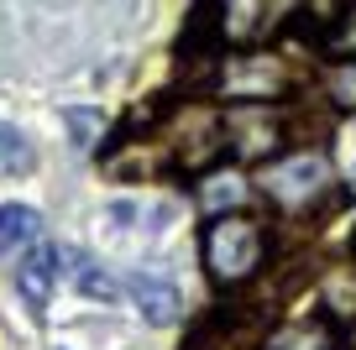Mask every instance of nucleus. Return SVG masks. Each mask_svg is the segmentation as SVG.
<instances>
[{"label":"nucleus","mask_w":356,"mask_h":350,"mask_svg":"<svg viewBox=\"0 0 356 350\" xmlns=\"http://www.w3.org/2000/svg\"><path fill=\"white\" fill-rule=\"evenodd\" d=\"M262 350H330V335H325V324H289L278 329L273 340H262Z\"/></svg>","instance_id":"nucleus-6"},{"label":"nucleus","mask_w":356,"mask_h":350,"mask_svg":"<svg viewBox=\"0 0 356 350\" xmlns=\"http://www.w3.org/2000/svg\"><path fill=\"white\" fill-rule=\"evenodd\" d=\"M325 183V162L320 157H293V162H278V167H267L262 188L278 204H309V194H320Z\"/></svg>","instance_id":"nucleus-2"},{"label":"nucleus","mask_w":356,"mask_h":350,"mask_svg":"<svg viewBox=\"0 0 356 350\" xmlns=\"http://www.w3.org/2000/svg\"><path fill=\"white\" fill-rule=\"evenodd\" d=\"M111 219H121V225H126V219H136V204H111Z\"/></svg>","instance_id":"nucleus-9"},{"label":"nucleus","mask_w":356,"mask_h":350,"mask_svg":"<svg viewBox=\"0 0 356 350\" xmlns=\"http://www.w3.org/2000/svg\"><path fill=\"white\" fill-rule=\"evenodd\" d=\"M79 293H84V298H100V303H115V298H121V288H115L105 272L84 267V272H79Z\"/></svg>","instance_id":"nucleus-8"},{"label":"nucleus","mask_w":356,"mask_h":350,"mask_svg":"<svg viewBox=\"0 0 356 350\" xmlns=\"http://www.w3.org/2000/svg\"><path fill=\"white\" fill-rule=\"evenodd\" d=\"M53 283H58V251H53L47 241L26 246V251L16 256V293L32 303V314H42V308H47Z\"/></svg>","instance_id":"nucleus-3"},{"label":"nucleus","mask_w":356,"mask_h":350,"mask_svg":"<svg viewBox=\"0 0 356 350\" xmlns=\"http://www.w3.org/2000/svg\"><path fill=\"white\" fill-rule=\"evenodd\" d=\"M126 293L142 303V314H147V324H173L178 319V288L173 283H163V277H152V272H131L126 277Z\"/></svg>","instance_id":"nucleus-4"},{"label":"nucleus","mask_w":356,"mask_h":350,"mask_svg":"<svg viewBox=\"0 0 356 350\" xmlns=\"http://www.w3.org/2000/svg\"><path fill=\"white\" fill-rule=\"evenodd\" d=\"M262 256H267V230L257 225V219H246V215H220L204 230V262H210V272L220 277L225 288L246 283V277L262 267Z\"/></svg>","instance_id":"nucleus-1"},{"label":"nucleus","mask_w":356,"mask_h":350,"mask_svg":"<svg viewBox=\"0 0 356 350\" xmlns=\"http://www.w3.org/2000/svg\"><path fill=\"white\" fill-rule=\"evenodd\" d=\"M37 241H42V215L32 204H0V256L11 262Z\"/></svg>","instance_id":"nucleus-5"},{"label":"nucleus","mask_w":356,"mask_h":350,"mask_svg":"<svg viewBox=\"0 0 356 350\" xmlns=\"http://www.w3.org/2000/svg\"><path fill=\"white\" fill-rule=\"evenodd\" d=\"M63 126L74 131V147L84 152V147L100 136V110H79V105H68V110H63Z\"/></svg>","instance_id":"nucleus-7"},{"label":"nucleus","mask_w":356,"mask_h":350,"mask_svg":"<svg viewBox=\"0 0 356 350\" xmlns=\"http://www.w3.org/2000/svg\"><path fill=\"white\" fill-rule=\"evenodd\" d=\"M0 136H6V126H0Z\"/></svg>","instance_id":"nucleus-10"}]
</instances>
